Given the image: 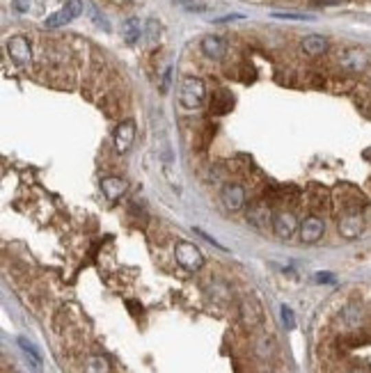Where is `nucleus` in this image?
Segmentation results:
<instances>
[{"label":"nucleus","instance_id":"393cba45","mask_svg":"<svg viewBox=\"0 0 371 373\" xmlns=\"http://www.w3.org/2000/svg\"><path fill=\"white\" fill-rule=\"evenodd\" d=\"M275 16H278V19H298V21H302V19H309V16H305V14H280V12H278Z\"/></svg>","mask_w":371,"mask_h":373},{"label":"nucleus","instance_id":"b1692460","mask_svg":"<svg viewBox=\"0 0 371 373\" xmlns=\"http://www.w3.org/2000/svg\"><path fill=\"white\" fill-rule=\"evenodd\" d=\"M32 8V0H14V10L21 12V14H27Z\"/></svg>","mask_w":371,"mask_h":373},{"label":"nucleus","instance_id":"f03ea898","mask_svg":"<svg viewBox=\"0 0 371 373\" xmlns=\"http://www.w3.org/2000/svg\"><path fill=\"white\" fill-rule=\"evenodd\" d=\"M175 259L179 266L188 270V273H197V270H202L204 266L202 250H199L195 243H188V241H179L175 245Z\"/></svg>","mask_w":371,"mask_h":373},{"label":"nucleus","instance_id":"a211bd4d","mask_svg":"<svg viewBox=\"0 0 371 373\" xmlns=\"http://www.w3.org/2000/svg\"><path fill=\"white\" fill-rule=\"evenodd\" d=\"M85 373H110V362L101 355L89 357L85 362Z\"/></svg>","mask_w":371,"mask_h":373},{"label":"nucleus","instance_id":"9d476101","mask_svg":"<svg viewBox=\"0 0 371 373\" xmlns=\"http://www.w3.org/2000/svg\"><path fill=\"white\" fill-rule=\"evenodd\" d=\"M339 67L344 71L360 73L369 67V56L362 49H346L339 53Z\"/></svg>","mask_w":371,"mask_h":373},{"label":"nucleus","instance_id":"412c9836","mask_svg":"<svg viewBox=\"0 0 371 373\" xmlns=\"http://www.w3.org/2000/svg\"><path fill=\"white\" fill-rule=\"evenodd\" d=\"M158 37H161V25H158V21H147V39H149V44H156L158 42Z\"/></svg>","mask_w":371,"mask_h":373},{"label":"nucleus","instance_id":"f3484780","mask_svg":"<svg viewBox=\"0 0 371 373\" xmlns=\"http://www.w3.org/2000/svg\"><path fill=\"white\" fill-rule=\"evenodd\" d=\"M234 108V97L227 90H218L211 99V112L213 115H225Z\"/></svg>","mask_w":371,"mask_h":373},{"label":"nucleus","instance_id":"0eeeda50","mask_svg":"<svg viewBox=\"0 0 371 373\" xmlns=\"http://www.w3.org/2000/svg\"><path fill=\"white\" fill-rule=\"evenodd\" d=\"M135 140V121L133 119H122L113 131V145L117 154H126L133 147Z\"/></svg>","mask_w":371,"mask_h":373},{"label":"nucleus","instance_id":"39448f33","mask_svg":"<svg viewBox=\"0 0 371 373\" xmlns=\"http://www.w3.org/2000/svg\"><path fill=\"white\" fill-rule=\"evenodd\" d=\"M238 314H240V323H243L245 328H250V330H257L259 325L264 323V309H261V304L254 296L240 298Z\"/></svg>","mask_w":371,"mask_h":373},{"label":"nucleus","instance_id":"5701e85b","mask_svg":"<svg viewBox=\"0 0 371 373\" xmlns=\"http://www.w3.org/2000/svg\"><path fill=\"white\" fill-rule=\"evenodd\" d=\"M282 321H284V325H286V330H293L295 328V316H293V311L286 307H282Z\"/></svg>","mask_w":371,"mask_h":373},{"label":"nucleus","instance_id":"6e6552de","mask_svg":"<svg viewBox=\"0 0 371 373\" xmlns=\"http://www.w3.org/2000/svg\"><path fill=\"white\" fill-rule=\"evenodd\" d=\"M300 229V222L291 211H278L273 215V232L280 241H289Z\"/></svg>","mask_w":371,"mask_h":373},{"label":"nucleus","instance_id":"9b49d317","mask_svg":"<svg viewBox=\"0 0 371 373\" xmlns=\"http://www.w3.org/2000/svg\"><path fill=\"white\" fill-rule=\"evenodd\" d=\"M220 197H223V204L227 211H240V208L245 206V188L240 186V183H225L223 186V193H220Z\"/></svg>","mask_w":371,"mask_h":373},{"label":"nucleus","instance_id":"20e7f679","mask_svg":"<svg viewBox=\"0 0 371 373\" xmlns=\"http://www.w3.org/2000/svg\"><path fill=\"white\" fill-rule=\"evenodd\" d=\"M337 229H339V236L346 241H355L360 239L364 232V215L360 208H353V211H346L337 222Z\"/></svg>","mask_w":371,"mask_h":373},{"label":"nucleus","instance_id":"dca6fc26","mask_svg":"<svg viewBox=\"0 0 371 373\" xmlns=\"http://www.w3.org/2000/svg\"><path fill=\"white\" fill-rule=\"evenodd\" d=\"M142 23H140V19H135V16H131L126 19V21L122 23V39L126 42L128 46H135L137 42H140V37H142Z\"/></svg>","mask_w":371,"mask_h":373},{"label":"nucleus","instance_id":"4be33fe9","mask_svg":"<svg viewBox=\"0 0 371 373\" xmlns=\"http://www.w3.org/2000/svg\"><path fill=\"white\" fill-rule=\"evenodd\" d=\"M344 321H346V325H355V323H360V311H357V307H346L344 309Z\"/></svg>","mask_w":371,"mask_h":373},{"label":"nucleus","instance_id":"bb28decb","mask_svg":"<svg viewBox=\"0 0 371 373\" xmlns=\"http://www.w3.org/2000/svg\"><path fill=\"white\" fill-rule=\"evenodd\" d=\"M319 5H333V3H339V0H316Z\"/></svg>","mask_w":371,"mask_h":373},{"label":"nucleus","instance_id":"a878e982","mask_svg":"<svg viewBox=\"0 0 371 373\" xmlns=\"http://www.w3.org/2000/svg\"><path fill=\"white\" fill-rule=\"evenodd\" d=\"M316 280H319V282H333L335 277L330 275V273H319V275H316Z\"/></svg>","mask_w":371,"mask_h":373},{"label":"nucleus","instance_id":"4468645a","mask_svg":"<svg viewBox=\"0 0 371 373\" xmlns=\"http://www.w3.org/2000/svg\"><path fill=\"white\" fill-rule=\"evenodd\" d=\"M247 222H250L252 227H257V229H268V225L273 227L271 208H268L266 204H254V206H250V211H247Z\"/></svg>","mask_w":371,"mask_h":373},{"label":"nucleus","instance_id":"ddd939ff","mask_svg":"<svg viewBox=\"0 0 371 373\" xmlns=\"http://www.w3.org/2000/svg\"><path fill=\"white\" fill-rule=\"evenodd\" d=\"M300 49L309 58H319V56H323V53H328L330 42L323 35H307V37H302Z\"/></svg>","mask_w":371,"mask_h":373},{"label":"nucleus","instance_id":"aec40b11","mask_svg":"<svg viewBox=\"0 0 371 373\" xmlns=\"http://www.w3.org/2000/svg\"><path fill=\"white\" fill-rule=\"evenodd\" d=\"M254 352H257V357L268 359V355L273 352V339L266 337V335L261 339H257V344H254Z\"/></svg>","mask_w":371,"mask_h":373},{"label":"nucleus","instance_id":"c85d7f7f","mask_svg":"<svg viewBox=\"0 0 371 373\" xmlns=\"http://www.w3.org/2000/svg\"><path fill=\"white\" fill-rule=\"evenodd\" d=\"M353 373H362V371H353Z\"/></svg>","mask_w":371,"mask_h":373},{"label":"nucleus","instance_id":"6ab92c4d","mask_svg":"<svg viewBox=\"0 0 371 373\" xmlns=\"http://www.w3.org/2000/svg\"><path fill=\"white\" fill-rule=\"evenodd\" d=\"M19 346H21V350L25 352V357H27V359H30V362H32V366H34V369H41V355H39V352H37V348H34L32 344H27V339H23V337L19 339Z\"/></svg>","mask_w":371,"mask_h":373},{"label":"nucleus","instance_id":"f257e3e1","mask_svg":"<svg viewBox=\"0 0 371 373\" xmlns=\"http://www.w3.org/2000/svg\"><path fill=\"white\" fill-rule=\"evenodd\" d=\"M179 101L186 110H197V108L204 106L206 101V85L202 78H183L181 87H179Z\"/></svg>","mask_w":371,"mask_h":373},{"label":"nucleus","instance_id":"7ed1b4c3","mask_svg":"<svg viewBox=\"0 0 371 373\" xmlns=\"http://www.w3.org/2000/svg\"><path fill=\"white\" fill-rule=\"evenodd\" d=\"M7 56L16 67L21 69H27L32 62V46H30V39L23 37V35H12L7 39Z\"/></svg>","mask_w":371,"mask_h":373},{"label":"nucleus","instance_id":"423d86ee","mask_svg":"<svg viewBox=\"0 0 371 373\" xmlns=\"http://www.w3.org/2000/svg\"><path fill=\"white\" fill-rule=\"evenodd\" d=\"M80 12H82V0H67L62 8L55 12V14H51L44 21L46 28H62V25H67V23H71L74 19H78L80 16Z\"/></svg>","mask_w":371,"mask_h":373},{"label":"nucleus","instance_id":"2eb2a0df","mask_svg":"<svg viewBox=\"0 0 371 373\" xmlns=\"http://www.w3.org/2000/svg\"><path fill=\"white\" fill-rule=\"evenodd\" d=\"M128 183L122 179V176H106V179H101V191L106 195L108 200H120L124 193H126Z\"/></svg>","mask_w":371,"mask_h":373},{"label":"nucleus","instance_id":"cd10ccee","mask_svg":"<svg viewBox=\"0 0 371 373\" xmlns=\"http://www.w3.org/2000/svg\"><path fill=\"white\" fill-rule=\"evenodd\" d=\"M126 3H133V0H126Z\"/></svg>","mask_w":371,"mask_h":373},{"label":"nucleus","instance_id":"f8f14e48","mask_svg":"<svg viewBox=\"0 0 371 373\" xmlns=\"http://www.w3.org/2000/svg\"><path fill=\"white\" fill-rule=\"evenodd\" d=\"M199 49L209 60H223L227 56V42L218 35H206L199 42Z\"/></svg>","mask_w":371,"mask_h":373},{"label":"nucleus","instance_id":"1a4fd4ad","mask_svg":"<svg viewBox=\"0 0 371 373\" xmlns=\"http://www.w3.org/2000/svg\"><path fill=\"white\" fill-rule=\"evenodd\" d=\"M300 241L307 243V245H314V243H319L323 239V234H326V222L319 215H307L305 220L300 222Z\"/></svg>","mask_w":371,"mask_h":373}]
</instances>
